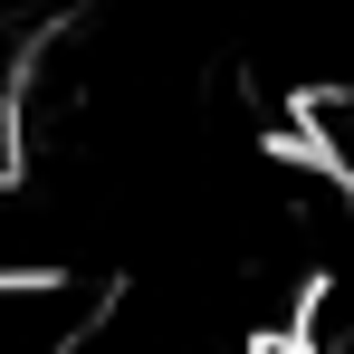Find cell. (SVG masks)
I'll use <instances>...</instances> for the list:
<instances>
[{
  "instance_id": "1",
  "label": "cell",
  "mask_w": 354,
  "mask_h": 354,
  "mask_svg": "<svg viewBox=\"0 0 354 354\" xmlns=\"http://www.w3.org/2000/svg\"><path fill=\"white\" fill-rule=\"evenodd\" d=\"M0 182H10V173H0Z\"/></svg>"
}]
</instances>
